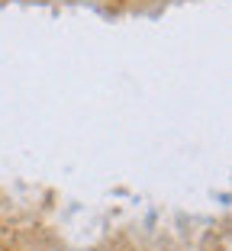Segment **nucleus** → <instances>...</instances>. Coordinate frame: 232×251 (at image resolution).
<instances>
[]
</instances>
